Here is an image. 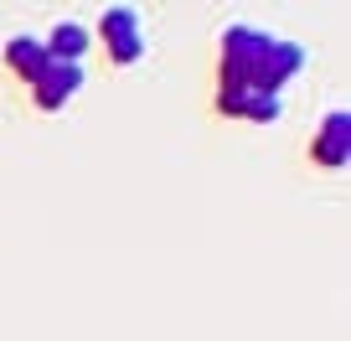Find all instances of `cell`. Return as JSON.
Wrapping results in <instances>:
<instances>
[{
	"mask_svg": "<svg viewBox=\"0 0 351 341\" xmlns=\"http://www.w3.org/2000/svg\"><path fill=\"white\" fill-rule=\"evenodd\" d=\"M217 89L232 93H279L305 67V47L279 42L258 26H228L217 42Z\"/></svg>",
	"mask_w": 351,
	"mask_h": 341,
	"instance_id": "6da1fadb",
	"label": "cell"
},
{
	"mask_svg": "<svg viewBox=\"0 0 351 341\" xmlns=\"http://www.w3.org/2000/svg\"><path fill=\"white\" fill-rule=\"evenodd\" d=\"M99 42L104 52H109L114 67H130L145 57V32H140V16L130 11V5H109V11L99 16Z\"/></svg>",
	"mask_w": 351,
	"mask_h": 341,
	"instance_id": "7a4b0ae2",
	"label": "cell"
},
{
	"mask_svg": "<svg viewBox=\"0 0 351 341\" xmlns=\"http://www.w3.org/2000/svg\"><path fill=\"white\" fill-rule=\"evenodd\" d=\"M217 114L228 119H279V93H232V89H217Z\"/></svg>",
	"mask_w": 351,
	"mask_h": 341,
	"instance_id": "5b68a950",
	"label": "cell"
},
{
	"mask_svg": "<svg viewBox=\"0 0 351 341\" xmlns=\"http://www.w3.org/2000/svg\"><path fill=\"white\" fill-rule=\"evenodd\" d=\"M5 67H11L16 78H26V83H36V73L47 67L42 36H11V47H5Z\"/></svg>",
	"mask_w": 351,
	"mask_h": 341,
	"instance_id": "8992f818",
	"label": "cell"
},
{
	"mask_svg": "<svg viewBox=\"0 0 351 341\" xmlns=\"http://www.w3.org/2000/svg\"><path fill=\"white\" fill-rule=\"evenodd\" d=\"M310 155H315V165H326V171H341V165L351 161V114L346 109H330L326 119H320V134L310 140Z\"/></svg>",
	"mask_w": 351,
	"mask_h": 341,
	"instance_id": "277c9868",
	"label": "cell"
},
{
	"mask_svg": "<svg viewBox=\"0 0 351 341\" xmlns=\"http://www.w3.org/2000/svg\"><path fill=\"white\" fill-rule=\"evenodd\" d=\"M42 47H47V57H52V62H77V57L93 47V32H88V26H77V21H62V26L52 32V42H42Z\"/></svg>",
	"mask_w": 351,
	"mask_h": 341,
	"instance_id": "52a82bcc",
	"label": "cell"
},
{
	"mask_svg": "<svg viewBox=\"0 0 351 341\" xmlns=\"http://www.w3.org/2000/svg\"><path fill=\"white\" fill-rule=\"evenodd\" d=\"M83 62H52L47 57V67L36 73V83H32V99H36V109H47V114H57L67 99H73L77 89H83Z\"/></svg>",
	"mask_w": 351,
	"mask_h": 341,
	"instance_id": "3957f363",
	"label": "cell"
}]
</instances>
